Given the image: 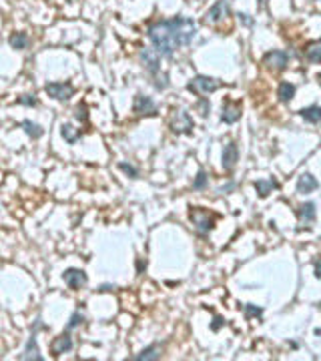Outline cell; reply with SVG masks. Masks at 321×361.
<instances>
[{"label": "cell", "instance_id": "6da1fadb", "mask_svg": "<svg viewBox=\"0 0 321 361\" xmlns=\"http://www.w3.org/2000/svg\"><path fill=\"white\" fill-rule=\"evenodd\" d=\"M195 34H197L195 23L185 16L161 20V23L148 28V38H151L155 50L159 52V56H167V58L173 56L177 48L187 47L195 38Z\"/></svg>", "mask_w": 321, "mask_h": 361}, {"label": "cell", "instance_id": "7a4b0ae2", "mask_svg": "<svg viewBox=\"0 0 321 361\" xmlns=\"http://www.w3.org/2000/svg\"><path fill=\"white\" fill-rule=\"evenodd\" d=\"M219 87H221V82H219L217 78L203 76V74H199V76H195V78H191L189 84H187V89H189L191 93H195V95H209V93H215Z\"/></svg>", "mask_w": 321, "mask_h": 361}, {"label": "cell", "instance_id": "3957f363", "mask_svg": "<svg viewBox=\"0 0 321 361\" xmlns=\"http://www.w3.org/2000/svg\"><path fill=\"white\" fill-rule=\"evenodd\" d=\"M195 124H193V119L189 117L187 111H175L173 117H171V131L177 135H191Z\"/></svg>", "mask_w": 321, "mask_h": 361}, {"label": "cell", "instance_id": "277c9868", "mask_svg": "<svg viewBox=\"0 0 321 361\" xmlns=\"http://www.w3.org/2000/svg\"><path fill=\"white\" fill-rule=\"evenodd\" d=\"M189 217H191L193 225H195V229H197L199 233H209V231L213 229V225H215V217L209 215L207 211H203V209H199V207L191 209Z\"/></svg>", "mask_w": 321, "mask_h": 361}, {"label": "cell", "instance_id": "5b68a950", "mask_svg": "<svg viewBox=\"0 0 321 361\" xmlns=\"http://www.w3.org/2000/svg\"><path fill=\"white\" fill-rule=\"evenodd\" d=\"M45 91H47L49 96H52L54 100H60V102L69 100L74 95V87L71 82H49L45 87Z\"/></svg>", "mask_w": 321, "mask_h": 361}, {"label": "cell", "instance_id": "8992f818", "mask_svg": "<svg viewBox=\"0 0 321 361\" xmlns=\"http://www.w3.org/2000/svg\"><path fill=\"white\" fill-rule=\"evenodd\" d=\"M62 279L71 289H80V287L87 285V281H89L87 273H84L82 269H67L62 273Z\"/></svg>", "mask_w": 321, "mask_h": 361}, {"label": "cell", "instance_id": "52a82bcc", "mask_svg": "<svg viewBox=\"0 0 321 361\" xmlns=\"http://www.w3.org/2000/svg\"><path fill=\"white\" fill-rule=\"evenodd\" d=\"M133 111L137 115H148V117H153V115H157V104L153 102L151 96L137 95L135 96V102H133Z\"/></svg>", "mask_w": 321, "mask_h": 361}, {"label": "cell", "instance_id": "ba28073f", "mask_svg": "<svg viewBox=\"0 0 321 361\" xmlns=\"http://www.w3.org/2000/svg\"><path fill=\"white\" fill-rule=\"evenodd\" d=\"M263 65L275 71H283L287 67V54L283 50H271L263 56Z\"/></svg>", "mask_w": 321, "mask_h": 361}, {"label": "cell", "instance_id": "9c48e42d", "mask_svg": "<svg viewBox=\"0 0 321 361\" xmlns=\"http://www.w3.org/2000/svg\"><path fill=\"white\" fill-rule=\"evenodd\" d=\"M227 14H229V4H227V0H219V2H215V4H213V6L207 10L205 20H207V23H211V24H215V23H219V20H223Z\"/></svg>", "mask_w": 321, "mask_h": 361}, {"label": "cell", "instance_id": "30bf717a", "mask_svg": "<svg viewBox=\"0 0 321 361\" xmlns=\"http://www.w3.org/2000/svg\"><path fill=\"white\" fill-rule=\"evenodd\" d=\"M71 349H73V339H71L69 333H60L58 337H54V341H52V345H50V351H52L54 357H58V355H62V353H67V351H71Z\"/></svg>", "mask_w": 321, "mask_h": 361}, {"label": "cell", "instance_id": "8fae6325", "mask_svg": "<svg viewBox=\"0 0 321 361\" xmlns=\"http://www.w3.org/2000/svg\"><path fill=\"white\" fill-rule=\"evenodd\" d=\"M241 117V104L239 102H225L223 104V115H221V120L227 122V124H233L237 122Z\"/></svg>", "mask_w": 321, "mask_h": 361}, {"label": "cell", "instance_id": "7c38bea8", "mask_svg": "<svg viewBox=\"0 0 321 361\" xmlns=\"http://www.w3.org/2000/svg\"><path fill=\"white\" fill-rule=\"evenodd\" d=\"M141 60H143V67H145L148 72L157 74V71H159V52H157V50L145 48V50L141 52Z\"/></svg>", "mask_w": 321, "mask_h": 361}, {"label": "cell", "instance_id": "4fadbf2b", "mask_svg": "<svg viewBox=\"0 0 321 361\" xmlns=\"http://www.w3.org/2000/svg\"><path fill=\"white\" fill-rule=\"evenodd\" d=\"M297 219L301 225L309 227L313 221H315V205L313 203H303L297 207Z\"/></svg>", "mask_w": 321, "mask_h": 361}, {"label": "cell", "instance_id": "5bb4252c", "mask_svg": "<svg viewBox=\"0 0 321 361\" xmlns=\"http://www.w3.org/2000/svg\"><path fill=\"white\" fill-rule=\"evenodd\" d=\"M237 159H239V148H237V144H235V143H229V144L225 146V151H223V167L227 168V171H231V168L235 167V163H237Z\"/></svg>", "mask_w": 321, "mask_h": 361}, {"label": "cell", "instance_id": "9a60e30c", "mask_svg": "<svg viewBox=\"0 0 321 361\" xmlns=\"http://www.w3.org/2000/svg\"><path fill=\"white\" fill-rule=\"evenodd\" d=\"M315 189H317V181H315L313 175L303 173L301 177L297 179V193L307 195V193H311V191H315Z\"/></svg>", "mask_w": 321, "mask_h": 361}, {"label": "cell", "instance_id": "2e32d148", "mask_svg": "<svg viewBox=\"0 0 321 361\" xmlns=\"http://www.w3.org/2000/svg\"><path fill=\"white\" fill-rule=\"evenodd\" d=\"M18 359H34V361H42V355H38V345H36V333L32 331L28 343H26V349L25 353H20Z\"/></svg>", "mask_w": 321, "mask_h": 361}, {"label": "cell", "instance_id": "e0dca14e", "mask_svg": "<svg viewBox=\"0 0 321 361\" xmlns=\"http://www.w3.org/2000/svg\"><path fill=\"white\" fill-rule=\"evenodd\" d=\"M255 189H257V193H259V197L261 199H265V197H269V193H273L275 189H279V183H277L275 179H267V181H257L255 183Z\"/></svg>", "mask_w": 321, "mask_h": 361}, {"label": "cell", "instance_id": "ac0fdd59", "mask_svg": "<svg viewBox=\"0 0 321 361\" xmlns=\"http://www.w3.org/2000/svg\"><path fill=\"white\" fill-rule=\"evenodd\" d=\"M159 357H161V349H159V345H151V347L143 349L139 355H135V357H133V361H153V359H159Z\"/></svg>", "mask_w": 321, "mask_h": 361}, {"label": "cell", "instance_id": "d6986e66", "mask_svg": "<svg viewBox=\"0 0 321 361\" xmlns=\"http://www.w3.org/2000/svg\"><path fill=\"white\" fill-rule=\"evenodd\" d=\"M8 42H10V47H12L14 50H25V48L28 47V34H26V32H14V34L8 38Z\"/></svg>", "mask_w": 321, "mask_h": 361}, {"label": "cell", "instance_id": "ffe728a7", "mask_svg": "<svg viewBox=\"0 0 321 361\" xmlns=\"http://www.w3.org/2000/svg\"><path fill=\"white\" fill-rule=\"evenodd\" d=\"M299 115H301L307 122H311V124H315V122H319L321 120V107H307V109H301L299 111Z\"/></svg>", "mask_w": 321, "mask_h": 361}, {"label": "cell", "instance_id": "44dd1931", "mask_svg": "<svg viewBox=\"0 0 321 361\" xmlns=\"http://www.w3.org/2000/svg\"><path fill=\"white\" fill-rule=\"evenodd\" d=\"M305 58L309 62H321V40H315L305 48Z\"/></svg>", "mask_w": 321, "mask_h": 361}, {"label": "cell", "instance_id": "7402d4cb", "mask_svg": "<svg viewBox=\"0 0 321 361\" xmlns=\"http://www.w3.org/2000/svg\"><path fill=\"white\" fill-rule=\"evenodd\" d=\"M277 95H279V100H281V102H289V100L295 96V84H291V82H281V84H279V91H277Z\"/></svg>", "mask_w": 321, "mask_h": 361}, {"label": "cell", "instance_id": "603a6c76", "mask_svg": "<svg viewBox=\"0 0 321 361\" xmlns=\"http://www.w3.org/2000/svg\"><path fill=\"white\" fill-rule=\"evenodd\" d=\"M60 133H62V137H64V141L67 143H71V144H74L80 137H82V133L80 131H74L71 124H62L60 126Z\"/></svg>", "mask_w": 321, "mask_h": 361}, {"label": "cell", "instance_id": "cb8c5ba5", "mask_svg": "<svg viewBox=\"0 0 321 361\" xmlns=\"http://www.w3.org/2000/svg\"><path fill=\"white\" fill-rule=\"evenodd\" d=\"M20 126H23V129L26 131V135L32 137V139H40L42 135H45V131H42L40 126L36 122H32V120H23V122H20Z\"/></svg>", "mask_w": 321, "mask_h": 361}, {"label": "cell", "instance_id": "d4e9b609", "mask_svg": "<svg viewBox=\"0 0 321 361\" xmlns=\"http://www.w3.org/2000/svg\"><path fill=\"white\" fill-rule=\"evenodd\" d=\"M207 179H209L207 173L201 168V171L197 173V177H195V181H193V189H197V191H199V189H205V187H207Z\"/></svg>", "mask_w": 321, "mask_h": 361}, {"label": "cell", "instance_id": "484cf974", "mask_svg": "<svg viewBox=\"0 0 321 361\" xmlns=\"http://www.w3.org/2000/svg\"><path fill=\"white\" fill-rule=\"evenodd\" d=\"M82 321H84V315H82L80 311L73 313V315H71V321H69V325H67V331H71V329H74V327L82 325Z\"/></svg>", "mask_w": 321, "mask_h": 361}, {"label": "cell", "instance_id": "4316f807", "mask_svg": "<svg viewBox=\"0 0 321 361\" xmlns=\"http://www.w3.org/2000/svg\"><path fill=\"white\" fill-rule=\"evenodd\" d=\"M74 117L80 122H87L89 120V109H87V104H78L76 111H74Z\"/></svg>", "mask_w": 321, "mask_h": 361}, {"label": "cell", "instance_id": "83f0119b", "mask_svg": "<svg viewBox=\"0 0 321 361\" xmlns=\"http://www.w3.org/2000/svg\"><path fill=\"white\" fill-rule=\"evenodd\" d=\"M261 313H263L261 307H257L253 303H247L245 305V317H261Z\"/></svg>", "mask_w": 321, "mask_h": 361}, {"label": "cell", "instance_id": "f1b7e54d", "mask_svg": "<svg viewBox=\"0 0 321 361\" xmlns=\"http://www.w3.org/2000/svg\"><path fill=\"white\" fill-rule=\"evenodd\" d=\"M16 102H18V104H25V107H36V98H34V95H23V96H18V98H16Z\"/></svg>", "mask_w": 321, "mask_h": 361}, {"label": "cell", "instance_id": "f546056e", "mask_svg": "<svg viewBox=\"0 0 321 361\" xmlns=\"http://www.w3.org/2000/svg\"><path fill=\"white\" fill-rule=\"evenodd\" d=\"M119 168H121V171H124L126 175H131L133 179H137V177H139V171H137V168H135V167H131V165H126V163H119Z\"/></svg>", "mask_w": 321, "mask_h": 361}, {"label": "cell", "instance_id": "4dcf8cb0", "mask_svg": "<svg viewBox=\"0 0 321 361\" xmlns=\"http://www.w3.org/2000/svg\"><path fill=\"white\" fill-rule=\"evenodd\" d=\"M223 325H225V319H223V317H215V319H213V323H211V329H213V331H219Z\"/></svg>", "mask_w": 321, "mask_h": 361}, {"label": "cell", "instance_id": "1f68e13d", "mask_svg": "<svg viewBox=\"0 0 321 361\" xmlns=\"http://www.w3.org/2000/svg\"><path fill=\"white\" fill-rule=\"evenodd\" d=\"M315 277L321 279V257L315 261Z\"/></svg>", "mask_w": 321, "mask_h": 361}, {"label": "cell", "instance_id": "d6a6232c", "mask_svg": "<svg viewBox=\"0 0 321 361\" xmlns=\"http://www.w3.org/2000/svg\"><path fill=\"white\" fill-rule=\"evenodd\" d=\"M199 109H201V115L205 117V115L209 113V102H207V100H203V102L199 104Z\"/></svg>", "mask_w": 321, "mask_h": 361}, {"label": "cell", "instance_id": "836d02e7", "mask_svg": "<svg viewBox=\"0 0 321 361\" xmlns=\"http://www.w3.org/2000/svg\"><path fill=\"white\" fill-rule=\"evenodd\" d=\"M239 20H243V24H247V26H251V24H253V20H251L247 14H239Z\"/></svg>", "mask_w": 321, "mask_h": 361}, {"label": "cell", "instance_id": "e575fe53", "mask_svg": "<svg viewBox=\"0 0 321 361\" xmlns=\"http://www.w3.org/2000/svg\"><path fill=\"white\" fill-rule=\"evenodd\" d=\"M145 267H147V263H143V261L139 259V261H137V269H139V273H143V269H145Z\"/></svg>", "mask_w": 321, "mask_h": 361}, {"label": "cell", "instance_id": "d590c367", "mask_svg": "<svg viewBox=\"0 0 321 361\" xmlns=\"http://www.w3.org/2000/svg\"><path fill=\"white\" fill-rule=\"evenodd\" d=\"M265 2H267V0H259V4H265Z\"/></svg>", "mask_w": 321, "mask_h": 361}]
</instances>
